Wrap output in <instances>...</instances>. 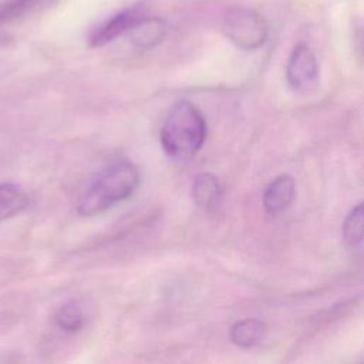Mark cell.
I'll list each match as a JSON object with an SVG mask.
<instances>
[{
	"mask_svg": "<svg viewBox=\"0 0 364 364\" xmlns=\"http://www.w3.org/2000/svg\"><path fill=\"white\" fill-rule=\"evenodd\" d=\"M30 205L28 193L11 182L0 183V222L13 218Z\"/></svg>",
	"mask_w": 364,
	"mask_h": 364,
	"instance_id": "cell-9",
	"label": "cell"
},
{
	"mask_svg": "<svg viewBox=\"0 0 364 364\" xmlns=\"http://www.w3.org/2000/svg\"><path fill=\"white\" fill-rule=\"evenodd\" d=\"M225 36L242 50H255L262 47L269 34L266 20L255 10L247 7L229 9L222 21Z\"/></svg>",
	"mask_w": 364,
	"mask_h": 364,
	"instance_id": "cell-3",
	"label": "cell"
},
{
	"mask_svg": "<svg viewBox=\"0 0 364 364\" xmlns=\"http://www.w3.org/2000/svg\"><path fill=\"white\" fill-rule=\"evenodd\" d=\"M128 33L136 48L148 50L162 41L166 34V24L156 17H142Z\"/></svg>",
	"mask_w": 364,
	"mask_h": 364,
	"instance_id": "cell-7",
	"label": "cell"
},
{
	"mask_svg": "<svg viewBox=\"0 0 364 364\" xmlns=\"http://www.w3.org/2000/svg\"><path fill=\"white\" fill-rule=\"evenodd\" d=\"M206 134L208 125L202 112L189 101H178L168 111L159 138L168 156L188 161L202 148Z\"/></svg>",
	"mask_w": 364,
	"mask_h": 364,
	"instance_id": "cell-2",
	"label": "cell"
},
{
	"mask_svg": "<svg viewBox=\"0 0 364 364\" xmlns=\"http://www.w3.org/2000/svg\"><path fill=\"white\" fill-rule=\"evenodd\" d=\"M142 17H145V16L139 7L127 9L121 13L112 16L111 18L105 20L100 26H97L91 31L88 41L92 47H101L104 44L115 40L117 37L128 33Z\"/></svg>",
	"mask_w": 364,
	"mask_h": 364,
	"instance_id": "cell-5",
	"label": "cell"
},
{
	"mask_svg": "<svg viewBox=\"0 0 364 364\" xmlns=\"http://www.w3.org/2000/svg\"><path fill=\"white\" fill-rule=\"evenodd\" d=\"M192 196L198 206L205 210H212L219 205L222 198V186L219 179L212 173H200L195 178Z\"/></svg>",
	"mask_w": 364,
	"mask_h": 364,
	"instance_id": "cell-8",
	"label": "cell"
},
{
	"mask_svg": "<svg viewBox=\"0 0 364 364\" xmlns=\"http://www.w3.org/2000/svg\"><path fill=\"white\" fill-rule=\"evenodd\" d=\"M266 326L257 318H243L236 321L229 330L230 341L242 348H250L262 341Z\"/></svg>",
	"mask_w": 364,
	"mask_h": 364,
	"instance_id": "cell-10",
	"label": "cell"
},
{
	"mask_svg": "<svg viewBox=\"0 0 364 364\" xmlns=\"http://www.w3.org/2000/svg\"><path fill=\"white\" fill-rule=\"evenodd\" d=\"M139 185V171L128 159H118L98 172L77 199V212L94 216L128 199Z\"/></svg>",
	"mask_w": 364,
	"mask_h": 364,
	"instance_id": "cell-1",
	"label": "cell"
},
{
	"mask_svg": "<svg viewBox=\"0 0 364 364\" xmlns=\"http://www.w3.org/2000/svg\"><path fill=\"white\" fill-rule=\"evenodd\" d=\"M57 327L64 333H77L85 323V314L78 301H67L58 307L54 314Z\"/></svg>",
	"mask_w": 364,
	"mask_h": 364,
	"instance_id": "cell-11",
	"label": "cell"
},
{
	"mask_svg": "<svg viewBox=\"0 0 364 364\" xmlns=\"http://www.w3.org/2000/svg\"><path fill=\"white\" fill-rule=\"evenodd\" d=\"M343 237L350 246H357L364 242V200L357 203L346 216Z\"/></svg>",
	"mask_w": 364,
	"mask_h": 364,
	"instance_id": "cell-12",
	"label": "cell"
},
{
	"mask_svg": "<svg viewBox=\"0 0 364 364\" xmlns=\"http://www.w3.org/2000/svg\"><path fill=\"white\" fill-rule=\"evenodd\" d=\"M286 78L294 90H307L316 84L318 78V64L309 46L299 44L291 51L286 64Z\"/></svg>",
	"mask_w": 364,
	"mask_h": 364,
	"instance_id": "cell-4",
	"label": "cell"
},
{
	"mask_svg": "<svg viewBox=\"0 0 364 364\" xmlns=\"http://www.w3.org/2000/svg\"><path fill=\"white\" fill-rule=\"evenodd\" d=\"M294 181L283 173L276 176L263 192V208L266 213L276 216L286 210L294 198Z\"/></svg>",
	"mask_w": 364,
	"mask_h": 364,
	"instance_id": "cell-6",
	"label": "cell"
}]
</instances>
